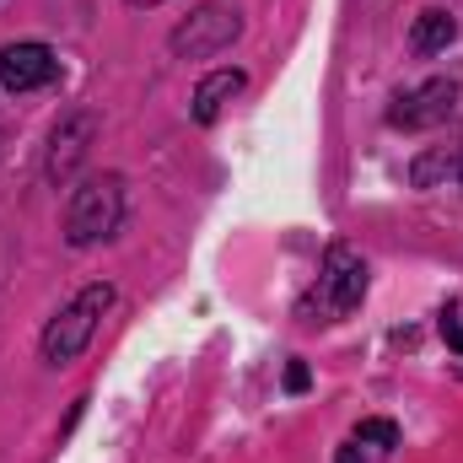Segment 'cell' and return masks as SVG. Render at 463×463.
Masks as SVG:
<instances>
[{
    "label": "cell",
    "instance_id": "obj_1",
    "mask_svg": "<svg viewBox=\"0 0 463 463\" xmlns=\"http://www.w3.org/2000/svg\"><path fill=\"white\" fill-rule=\"evenodd\" d=\"M124 222V184L114 173L103 178H81L65 200V242L71 248H92V242H109Z\"/></svg>",
    "mask_w": 463,
    "mask_h": 463
},
{
    "label": "cell",
    "instance_id": "obj_2",
    "mask_svg": "<svg viewBox=\"0 0 463 463\" xmlns=\"http://www.w3.org/2000/svg\"><path fill=\"white\" fill-rule=\"evenodd\" d=\"M114 286L109 280H98V286H87L71 307H60V318H49V329H43V361L49 366H65V361H76L81 350L92 345V335H98V324H103V313L114 307Z\"/></svg>",
    "mask_w": 463,
    "mask_h": 463
},
{
    "label": "cell",
    "instance_id": "obj_3",
    "mask_svg": "<svg viewBox=\"0 0 463 463\" xmlns=\"http://www.w3.org/2000/svg\"><path fill=\"white\" fill-rule=\"evenodd\" d=\"M237 33H242V11H237V0H205L189 22L173 27L167 49H173L178 60H205V54H222Z\"/></svg>",
    "mask_w": 463,
    "mask_h": 463
},
{
    "label": "cell",
    "instance_id": "obj_4",
    "mask_svg": "<svg viewBox=\"0 0 463 463\" xmlns=\"http://www.w3.org/2000/svg\"><path fill=\"white\" fill-rule=\"evenodd\" d=\"M361 297H366V264H361V253H355V248L335 242V248L324 253L318 291H313L307 313L318 307L324 318H345V313H355V307H361Z\"/></svg>",
    "mask_w": 463,
    "mask_h": 463
},
{
    "label": "cell",
    "instance_id": "obj_5",
    "mask_svg": "<svg viewBox=\"0 0 463 463\" xmlns=\"http://www.w3.org/2000/svg\"><path fill=\"white\" fill-rule=\"evenodd\" d=\"M98 124H103V118L92 114V109H71V114L54 124V135H49V162H43L49 184L65 189V184L81 173V162H87V151H92V140H98Z\"/></svg>",
    "mask_w": 463,
    "mask_h": 463
},
{
    "label": "cell",
    "instance_id": "obj_6",
    "mask_svg": "<svg viewBox=\"0 0 463 463\" xmlns=\"http://www.w3.org/2000/svg\"><path fill=\"white\" fill-rule=\"evenodd\" d=\"M458 109V81L453 76H437V81H426V87H415L410 98H399V109L388 114L393 129H437V124H448Z\"/></svg>",
    "mask_w": 463,
    "mask_h": 463
},
{
    "label": "cell",
    "instance_id": "obj_7",
    "mask_svg": "<svg viewBox=\"0 0 463 463\" xmlns=\"http://www.w3.org/2000/svg\"><path fill=\"white\" fill-rule=\"evenodd\" d=\"M60 76V60L49 43H5L0 49V87L5 92H38Z\"/></svg>",
    "mask_w": 463,
    "mask_h": 463
},
{
    "label": "cell",
    "instance_id": "obj_8",
    "mask_svg": "<svg viewBox=\"0 0 463 463\" xmlns=\"http://www.w3.org/2000/svg\"><path fill=\"white\" fill-rule=\"evenodd\" d=\"M242 87H248V76H242L237 65H232V71H211V76L194 87V103H189L194 124H216V118H222V109H227Z\"/></svg>",
    "mask_w": 463,
    "mask_h": 463
},
{
    "label": "cell",
    "instance_id": "obj_9",
    "mask_svg": "<svg viewBox=\"0 0 463 463\" xmlns=\"http://www.w3.org/2000/svg\"><path fill=\"white\" fill-rule=\"evenodd\" d=\"M453 38H458V22H453L448 11H420L415 27H410V49H415V54H442Z\"/></svg>",
    "mask_w": 463,
    "mask_h": 463
},
{
    "label": "cell",
    "instance_id": "obj_10",
    "mask_svg": "<svg viewBox=\"0 0 463 463\" xmlns=\"http://www.w3.org/2000/svg\"><path fill=\"white\" fill-rule=\"evenodd\" d=\"M442 178H463V162L453 151H426V156L410 167V184H415V189H431V184H442Z\"/></svg>",
    "mask_w": 463,
    "mask_h": 463
},
{
    "label": "cell",
    "instance_id": "obj_11",
    "mask_svg": "<svg viewBox=\"0 0 463 463\" xmlns=\"http://www.w3.org/2000/svg\"><path fill=\"white\" fill-rule=\"evenodd\" d=\"M355 442H372V448L388 453V448H399V426L393 420H361L355 426Z\"/></svg>",
    "mask_w": 463,
    "mask_h": 463
},
{
    "label": "cell",
    "instance_id": "obj_12",
    "mask_svg": "<svg viewBox=\"0 0 463 463\" xmlns=\"http://www.w3.org/2000/svg\"><path fill=\"white\" fill-rule=\"evenodd\" d=\"M442 340H448V350L463 355V307H448L442 313Z\"/></svg>",
    "mask_w": 463,
    "mask_h": 463
},
{
    "label": "cell",
    "instance_id": "obj_13",
    "mask_svg": "<svg viewBox=\"0 0 463 463\" xmlns=\"http://www.w3.org/2000/svg\"><path fill=\"white\" fill-rule=\"evenodd\" d=\"M307 383H313V377H307V366H302V361H291V366H286V393H307Z\"/></svg>",
    "mask_w": 463,
    "mask_h": 463
},
{
    "label": "cell",
    "instance_id": "obj_14",
    "mask_svg": "<svg viewBox=\"0 0 463 463\" xmlns=\"http://www.w3.org/2000/svg\"><path fill=\"white\" fill-rule=\"evenodd\" d=\"M335 463H366V458H361V453H355V442H350V448H340V453H335Z\"/></svg>",
    "mask_w": 463,
    "mask_h": 463
},
{
    "label": "cell",
    "instance_id": "obj_15",
    "mask_svg": "<svg viewBox=\"0 0 463 463\" xmlns=\"http://www.w3.org/2000/svg\"><path fill=\"white\" fill-rule=\"evenodd\" d=\"M129 5H162V0H129Z\"/></svg>",
    "mask_w": 463,
    "mask_h": 463
}]
</instances>
